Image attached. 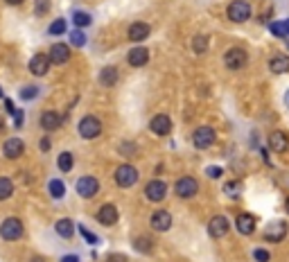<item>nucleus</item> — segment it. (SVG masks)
<instances>
[{
    "label": "nucleus",
    "instance_id": "1",
    "mask_svg": "<svg viewBox=\"0 0 289 262\" xmlns=\"http://www.w3.org/2000/svg\"><path fill=\"white\" fill-rule=\"evenodd\" d=\"M25 228H23V221L18 217H7V219L0 224V237L5 242H16V239L23 237Z\"/></svg>",
    "mask_w": 289,
    "mask_h": 262
},
{
    "label": "nucleus",
    "instance_id": "2",
    "mask_svg": "<svg viewBox=\"0 0 289 262\" xmlns=\"http://www.w3.org/2000/svg\"><path fill=\"white\" fill-rule=\"evenodd\" d=\"M77 131H79V136L84 140H93L102 134V122L95 115H84L79 120V124H77Z\"/></svg>",
    "mask_w": 289,
    "mask_h": 262
},
{
    "label": "nucleus",
    "instance_id": "3",
    "mask_svg": "<svg viewBox=\"0 0 289 262\" xmlns=\"http://www.w3.org/2000/svg\"><path fill=\"white\" fill-rule=\"evenodd\" d=\"M226 16L230 23H246L251 18V5L246 0H233L226 9Z\"/></svg>",
    "mask_w": 289,
    "mask_h": 262
},
{
    "label": "nucleus",
    "instance_id": "4",
    "mask_svg": "<svg viewBox=\"0 0 289 262\" xmlns=\"http://www.w3.org/2000/svg\"><path fill=\"white\" fill-rule=\"evenodd\" d=\"M224 63H226V68H228V70H242V68L248 63L246 50H242V48H230L228 52L224 54Z\"/></svg>",
    "mask_w": 289,
    "mask_h": 262
},
{
    "label": "nucleus",
    "instance_id": "5",
    "mask_svg": "<svg viewBox=\"0 0 289 262\" xmlns=\"http://www.w3.org/2000/svg\"><path fill=\"white\" fill-rule=\"evenodd\" d=\"M135 181H138V170L129 163H124L115 170V183L120 188H131V185H135Z\"/></svg>",
    "mask_w": 289,
    "mask_h": 262
},
{
    "label": "nucleus",
    "instance_id": "6",
    "mask_svg": "<svg viewBox=\"0 0 289 262\" xmlns=\"http://www.w3.org/2000/svg\"><path fill=\"white\" fill-rule=\"evenodd\" d=\"M215 140H217V134L212 126H199V129H194V134H192V143L197 149H208Z\"/></svg>",
    "mask_w": 289,
    "mask_h": 262
},
{
    "label": "nucleus",
    "instance_id": "7",
    "mask_svg": "<svg viewBox=\"0 0 289 262\" xmlns=\"http://www.w3.org/2000/svg\"><path fill=\"white\" fill-rule=\"evenodd\" d=\"M174 192H176V197H181V199L194 197V194L199 192L197 179H192V176H181V179L176 181V185H174Z\"/></svg>",
    "mask_w": 289,
    "mask_h": 262
},
{
    "label": "nucleus",
    "instance_id": "8",
    "mask_svg": "<svg viewBox=\"0 0 289 262\" xmlns=\"http://www.w3.org/2000/svg\"><path fill=\"white\" fill-rule=\"evenodd\" d=\"M77 194L84 199H93L95 194L99 192V181L95 179V176H81V179H77Z\"/></svg>",
    "mask_w": 289,
    "mask_h": 262
},
{
    "label": "nucleus",
    "instance_id": "9",
    "mask_svg": "<svg viewBox=\"0 0 289 262\" xmlns=\"http://www.w3.org/2000/svg\"><path fill=\"white\" fill-rule=\"evenodd\" d=\"M228 228H230V221L226 219L224 215H215L210 221H208V233H210L212 239L224 237V235L228 233Z\"/></svg>",
    "mask_w": 289,
    "mask_h": 262
},
{
    "label": "nucleus",
    "instance_id": "10",
    "mask_svg": "<svg viewBox=\"0 0 289 262\" xmlns=\"http://www.w3.org/2000/svg\"><path fill=\"white\" fill-rule=\"evenodd\" d=\"M284 235H287V224L280 221V219L271 221V224L264 228V239H266V242L278 244V242H282V239H284Z\"/></svg>",
    "mask_w": 289,
    "mask_h": 262
},
{
    "label": "nucleus",
    "instance_id": "11",
    "mask_svg": "<svg viewBox=\"0 0 289 262\" xmlns=\"http://www.w3.org/2000/svg\"><path fill=\"white\" fill-rule=\"evenodd\" d=\"M23 152H25V143H23L21 138H9L3 143V154H5V158H9V161L21 158Z\"/></svg>",
    "mask_w": 289,
    "mask_h": 262
},
{
    "label": "nucleus",
    "instance_id": "12",
    "mask_svg": "<svg viewBox=\"0 0 289 262\" xmlns=\"http://www.w3.org/2000/svg\"><path fill=\"white\" fill-rule=\"evenodd\" d=\"M165 194H167V185L163 183V181H149L147 183V188H144V197L149 199V201H154V203H158V201H163L165 199Z\"/></svg>",
    "mask_w": 289,
    "mask_h": 262
},
{
    "label": "nucleus",
    "instance_id": "13",
    "mask_svg": "<svg viewBox=\"0 0 289 262\" xmlns=\"http://www.w3.org/2000/svg\"><path fill=\"white\" fill-rule=\"evenodd\" d=\"M50 57L48 54H34L32 57V61H30V72L34 77H45L48 75V70H50Z\"/></svg>",
    "mask_w": 289,
    "mask_h": 262
},
{
    "label": "nucleus",
    "instance_id": "14",
    "mask_svg": "<svg viewBox=\"0 0 289 262\" xmlns=\"http://www.w3.org/2000/svg\"><path fill=\"white\" fill-rule=\"evenodd\" d=\"M149 224H152L154 230L165 233V230H170V226H172V215L167 210H156L152 215V219H149Z\"/></svg>",
    "mask_w": 289,
    "mask_h": 262
},
{
    "label": "nucleus",
    "instance_id": "15",
    "mask_svg": "<svg viewBox=\"0 0 289 262\" xmlns=\"http://www.w3.org/2000/svg\"><path fill=\"white\" fill-rule=\"evenodd\" d=\"M97 221L102 226H115L117 224V208L113 203H104L97 210Z\"/></svg>",
    "mask_w": 289,
    "mask_h": 262
},
{
    "label": "nucleus",
    "instance_id": "16",
    "mask_svg": "<svg viewBox=\"0 0 289 262\" xmlns=\"http://www.w3.org/2000/svg\"><path fill=\"white\" fill-rule=\"evenodd\" d=\"M269 149H271V152H278V154L287 152V149H289V136L284 134V131H271Z\"/></svg>",
    "mask_w": 289,
    "mask_h": 262
},
{
    "label": "nucleus",
    "instance_id": "17",
    "mask_svg": "<svg viewBox=\"0 0 289 262\" xmlns=\"http://www.w3.org/2000/svg\"><path fill=\"white\" fill-rule=\"evenodd\" d=\"M50 61L57 63V66H63V63H68V59H70V48H68L66 43H54L52 48H50Z\"/></svg>",
    "mask_w": 289,
    "mask_h": 262
},
{
    "label": "nucleus",
    "instance_id": "18",
    "mask_svg": "<svg viewBox=\"0 0 289 262\" xmlns=\"http://www.w3.org/2000/svg\"><path fill=\"white\" fill-rule=\"evenodd\" d=\"M149 32H152V27L147 25V23H142V21H135V23H131L129 25V41H133V43H140V41H144L149 36Z\"/></svg>",
    "mask_w": 289,
    "mask_h": 262
},
{
    "label": "nucleus",
    "instance_id": "19",
    "mask_svg": "<svg viewBox=\"0 0 289 262\" xmlns=\"http://www.w3.org/2000/svg\"><path fill=\"white\" fill-rule=\"evenodd\" d=\"M39 124L43 131H57L61 126V115L57 111H43L39 117Z\"/></svg>",
    "mask_w": 289,
    "mask_h": 262
},
{
    "label": "nucleus",
    "instance_id": "20",
    "mask_svg": "<svg viewBox=\"0 0 289 262\" xmlns=\"http://www.w3.org/2000/svg\"><path fill=\"white\" fill-rule=\"evenodd\" d=\"M126 61H129L133 68L144 66V63L149 61V50L142 48V45H135V48L129 50V54H126Z\"/></svg>",
    "mask_w": 289,
    "mask_h": 262
},
{
    "label": "nucleus",
    "instance_id": "21",
    "mask_svg": "<svg viewBox=\"0 0 289 262\" xmlns=\"http://www.w3.org/2000/svg\"><path fill=\"white\" fill-rule=\"evenodd\" d=\"M149 129H152L156 136H167V134L172 131V120H170V115H165V113L156 115L152 122H149Z\"/></svg>",
    "mask_w": 289,
    "mask_h": 262
},
{
    "label": "nucleus",
    "instance_id": "22",
    "mask_svg": "<svg viewBox=\"0 0 289 262\" xmlns=\"http://www.w3.org/2000/svg\"><path fill=\"white\" fill-rule=\"evenodd\" d=\"M235 228H237L242 235H251L253 230H255V217L248 215V212L237 215V219H235Z\"/></svg>",
    "mask_w": 289,
    "mask_h": 262
},
{
    "label": "nucleus",
    "instance_id": "23",
    "mask_svg": "<svg viewBox=\"0 0 289 262\" xmlns=\"http://www.w3.org/2000/svg\"><path fill=\"white\" fill-rule=\"evenodd\" d=\"M269 70L273 72V75H282V72H287L289 70V57L287 54H275V57H271Z\"/></svg>",
    "mask_w": 289,
    "mask_h": 262
},
{
    "label": "nucleus",
    "instance_id": "24",
    "mask_svg": "<svg viewBox=\"0 0 289 262\" xmlns=\"http://www.w3.org/2000/svg\"><path fill=\"white\" fill-rule=\"evenodd\" d=\"M99 84L106 86V88H111V86L117 84V68L115 66H106L99 70Z\"/></svg>",
    "mask_w": 289,
    "mask_h": 262
},
{
    "label": "nucleus",
    "instance_id": "25",
    "mask_svg": "<svg viewBox=\"0 0 289 262\" xmlns=\"http://www.w3.org/2000/svg\"><path fill=\"white\" fill-rule=\"evenodd\" d=\"M54 230H57V235H61L63 239H70L72 233H75V226H72V219H59L57 224H54Z\"/></svg>",
    "mask_w": 289,
    "mask_h": 262
},
{
    "label": "nucleus",
    "instance_id": "26",
    "mask_svg": "<svg viewBox=\"0 0 289 262\" xmlns=\"http://www.w3.org/2000/svg\"><path fill=\"white\" fill-rule=\"evenodd\" d=\"M57 165H59V170H61V172H70L72 165H75V158H72L70 152H61V154H59V158H57Z\"/></svg>",
    "mask_w": 289,
    "mask_h": 262
},
{
    "label": "nucleus",
    "instance_id": "27",
    "mask_svg": "<svg viewBox=\"0 0 289 262\" xmlns=\"http://www.w3.org/2000/svg\"><path fill=\"white\" fill-rule=\"evenodd\" d=\"M12 194H14V183H12V179H7V176H0V201L9 199Z\"/></svg>",
    "mask_w": 289,
    "mask_h": 262
},
{
    "label": "nucleus",
    "instance_id": "28",
    "mask_svg": "<svg viewBox=\"0 0 289 262\" xmlns=\"http://www.w3.org/2000/svg\"><path fill=\"white\" fill-rule=\"evenodd\" d=\"M48 190H50V194H52L54 199H61L63 194H66V185H63V181H59V179H52L48 183Z\"/></svg>",
    "mask_w": 289,
    "mask_h": 262
},
{
    "label": "nucleus",
    "instance_id": "29",
    "mask_svg": "<svg viewBox=\"0 0 289 262\" xmlns=\"http://www.w3.org/2000/svg\"><path fill=\"white\" fill-rule=\"evenodd\" d=\"M72 23L81 30V27H88L90 23H93V18H90V14H86V12H75L72 14Z\"/></svg>",
    "mask_w": 289,
    "mask_h": 262
},
{
    "label": "nucleus",
    "instance_id": "30",
    "mask_svg": "<svg viewBox=\"0 0 289 262\" xmlns=\"http://www.w3.org/2000/svg\"><path fill=\"white\" fill-rule=\"evenodd\" d=\"M133 246H135V251H140V253H149L154 244H152V239H149V237H142V235H140V237L133 239Z\"/></svg>",
    "mask_w": 289,
    "mask_h": 262
},
{
    "label": "nucleus",
    "instance_id": "31",
    "mask_svg": "<svg viewBox=\"0 0 289 262\" xmlns=\"http://www.w3.org/2000/svg\"><path fill=\"white\" fill-rule=\"evenodd\" d=\"M192 50H194L197 54H203V52H206V50H208V39H206V36H203V34H197V36H194V39H192Z\"/></svg>",
    "mask_w": 289,
    "mask_h": 262
},
{
    "label": "nucleus",
    "instance_id": "32",
    "mask_svg": "<svg viewBox=\"0 0 289 262\" xmlns=\"http://www.w3.org/2000/svg\"><path fill=\"white\" fill-rule=\"evenodd\" d=\"M269 32L273 36H287V25H284V21H273L269 23Z\"/></svg>",
    "mask_w": 289,
    "mask_h": 262
},
{
    "label": "nucleus",
    "instance_id": "33",
    "mask_svg": "<svg viewBox=\"0 0 289 262\" xmlns=\"http://www.w3.org/2000/svg\"><path fill=\"white\" fill-rule=\"evenodd\" d=\"M63 32H66V21H63V18H57V21L48 27V34H52V36H61Z\"/></svg>",
    "mask_w": 289,
    "mask_h": 262
},
{
    "label": "nucleus",
    "instance_id": "34",
    "mask_svg": "<svg viewBox=\"0 0 289 262\" xmlns=\"http://www.w3.org/2000/svg\"><path fill=\"white\" fill-rule=\"evenodd\" d=\"M70 43L75 45V48H84V43H86V34L81 30H75L70 34Z\"/></svg>",
    "mask_w": 289,
    "mask_h": 262
},
{
    "label": "nucleus",
    "instance_id": "35",
    "mask_svg": "<svg viewBox=\"0 0 289 262\" xmlns=\"http://www.w3.org/2000/svg\"><path fill=\"white\" fill-rule=\"evenodd\" d=\"M50 12V0H36L34 3V14L36 16H45Z\"/></svg>",
    "mask_w": 289,
    "mask_h": 262
},
{
    "label": "nucleus",
    "instance_id": "36",
    "mask_svg": "<svg viewBox=\"0 0 289 262\" xmlns=\"http://www.w3.org/2000/svg\"><path fill=\"white\" fill-rule=\"evenodd\" d=\"M39 95V88L36 86H23L21 88V99H34Z\"/></svg>",
    "mask_w": 289,
    "mask_h": 262
},
{
    "label": "nucleus",
    "instance_id": "37",
    "mask_svg": "<svg viewBox=\"0 0 289 262\" xmlns=\"http://www.w3.org/2000/svg\"><path fill=\"white\" fill-rule=\"evenodd\" d=\"M226 194H228V197H237L239 192H242V188H239V183H235V181H230V183H226Z\"/></svg>",
    "mask_w": 289,
    "mask_h": 262
},
{
    "label": "nucleus",
    "instance_id": "38",
    "mask_svg": "<svg viewBox=\"0 0 289 262\" xmlns=\"http://www.w3.org/2000/svg\"><path fill=\"white\" fill-rule=\"evenodd\" d=\"M79 233L84 235V237H86V242H88V244H97V235H95V233H90V230L86 228V226H79Z\"/></svg>",
    "mask_w": 289,
    "mask_h": 262
},
{
    "label": "nucleus",
    "instance_id": "39",
    "mask_svg": "<svg viewBox=\"0 0 289 262\" xmlns=\"http://www.w3.org/2000/svg\"><path fill=\"white\" fill-rule=\"evenodd\" d=\"M253 257H255L257 262H269V253L264 251V248H255V251H253Z\"/></svg>",
    "mask_w": 289,
    "mask_h": 262
},
{
    "label": "nucleus",
    "instance_id": "40",
    "mask_svg": "<svg viewBox=\"0 0 289 262\" xmlns=\"http://www.w3.org/2000/svg\"><path fill=\"white\" fill-rule=\"evenodd\" d=\"M135 145L133 143H122L120 145V154H129V156H133V154H135Z\"/></svg>",
    "mask_w": 289,
    "mask_h": 262
},
{
    "label": "nucleus",
    "instance_id": "41",
    "mask_svg": "<svg viewBox=\"0 0 289 262\" xmlns=\"http://www.w3.org/2000/svg\"><path fill=\"white\" fill-rule=\"evenodd\" d=\"M206 174L210 176V179H219V176H221V167H215V165H212V167H208V172H206Z\"/></svg>",
    "mask_w": 289,
    "mask_h": 262
},
{
    "label": "nucleus",
    "instance_id": "42",
    "mask_svg": "<svg viewBox=\"0 0 289 262\" xmlns=\"http://www.w3.org/2000/svg\"><path fill=\"white\" fill-rule=\"evenodd\" d=\"M106 262H126V255H122V253H111V255L106 257Z\"/></svg>",
    "mask_w": 289,
    "mask_h": 262
},
{
    "label": "nucleus",
    "instance_id": "43",
    "mask_svg": "<svg viewBox=\"0 0 289 262\" xmlns=\"http://www.w3.org/2000/svg\"><path fill=\"white\" fill-rule=\"evenodd\" d=\"M14 122H16V126L23 124V111H14Z\"/></svg>",
    "mask_w": 289,
    "mask_h": 262
},
{
    "label": "nucleus",
    "instance_id": "44",
    "mask_svg": "<svg viewBox=\"0 0 289 262\" xmlns=\"http://www.w3.org/2000/svg\"><path fill=\"white\" fill-rule=\"evenodd\" d=\"M41 152H50V140L48 138L41 140Z\"/></svg>",
    "mask_w": 289,
    "mask_h": 262
},
{
    "label": "nucleus",
    "instance_id": "45",
    "mask_svg": "<svg viewBox=\"0 0 289 262\" xmlns=\"http://www.w3.org/2000/svg\"><path fill=\"white\" fill-rule=\"evenodd\" d=\"M61 262H79V257H77V255H63Z\"/></svg>",
    "mask_w": 289,
    "mask_h": 262
},
{
    "label": "nucleus",
    "instance_id": "46",
    "mask_svg": "<svg viewBox=\"0 0 289 262\" xmlns=\"http://www.w3.org/2000/svg\"><path fill=\"white\" fill-rule=\"evenodd\" d=\"M5 108H7L9 113H14V102H12V99H5Z\"/></svg>",
    "mask_w": 289,
    "mask_h": 262
},
{
    "label": "nucleus",
    "instance_id": "47",
    "mask_svg": "<svg viewBox=\"0 0 289 262\" xmlns=\"http://www.w3.org/2000/svg\"><path fill=\"white\" fill-rule=\"evenodd\" d=\"M5 3H7V5H12V7H18V5H23V3H25V0H5Z\"/></svg>",
    "mask_w": 289,
    "mask_h": 262
},
{
    "label": "nucleus",
    "instance_id": "48",
    "mask_svg": "<svg viewBox=\"0 0 289 262\" xmlns=\"http://www.w3.org/2000/svg\"><path fill=\"white\" fill-rule=\"evenodd\" d=\"M284 104L289 106V90H287V95H284Z\"/></svg>",
    "mask_w": 289,
    "mask_h": 262
},
{
    "label": "nucleus",
    "instance_id": "49",
    "mask_svg": "<svg viewBox=\"0 0 289 262\" xmlns=\"http://www.w3.org/2000/svg\"><path fill=\"white\" fill-rule=\"evenodd\" d=\"M284 25H287V36H289V21H284Z\"/></svg>",
    "mask_w": 289,
    "mask_h": 262
},
{
    "label": "nucleus",
    "instance_id": "50",
    "mask_svg": "<svg viewBox=\"0 0 289 262\" xmlns=\"http://www.w3.org/2000/svg\"><path fill=\"white\" fill-rule=\"evenodd\" d=\"M284 208H287V212H289V199H287V203H284Z\"/></svg>",
    "mask_w": 289,
    "mask_h": 262
},
{
    "label": "nucleus",
    "instance_id": "51",
    "mask_svg": "<svg viewBox=\"0 0 289 262\" xmlns=\"http://www.w3.org/2000/svg\"><path fill=\"white\" fill-rule=\"evenodd\" d=\"M0 97H3V88H0Z\"/></svg>",
    "mask_w": 289,
    "mask_h": 262
}]
</instances>
